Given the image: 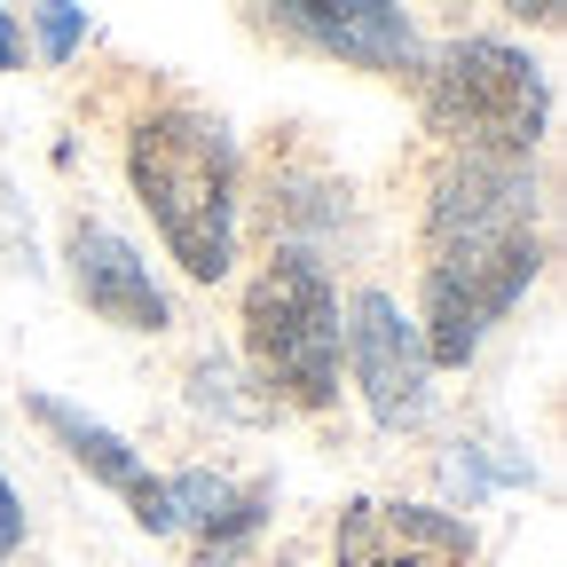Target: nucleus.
<instances>
[{"label":"nucleus","mask_w":567,"mask_h":567,"mask_svg":"<svg viewBox=\"0 0 567 567\" xmlns=\"http://www.w3.org/2000/svg\"><path fill=\"white\" fill-rule=\"evenodd\" d=\"M245 354L276 402L331 410V394H339V292L308 252H276L245 284Z\"/></svg>","instance_id":"7ed1b4c3"},{"label":"nucleus","mask_w":567,"mask_h":567,"mask_svg":"<svg viewBox=\"0 0 567 567\" xmlns=\"http://www.w3.org/2000/svg\"><path fill=\"white\" fill-rule=\"evenodd\" d=\"M32 417L48 425V434L80 457L103 488H118V496H134L142 488V457H134V442L126 434H111L103 417H87V410H71V402H55V394H32Z\"/></svg>","instance_id":"1a4fd4ad"},{"label":"nucleus","mask_w":567,"mask_h":567,"mask_svg":"<svg viewBox=\"0 0 567 567\" xmlns=\"http://www.w3.org/2000/svg\"><path fill=\"white\" fill-rule=\"evenodd\" d=\"M71 292H80L103 323H118V331H166L174 323L151 260H142L118 229H103V221L71 229Z\"/></svg>","instance_id":"6e6552de"},{"label":"nucleus","mask_w":567,"mask_h":567,"mask_svg":"<svg viewBox=\"0 0 567 567\" xmlns=\"http://www.w3.org/2000/svg\"><path fill=\"white\" fill-rule=\"evenodd\" d=\"M544 268L528 158H457L425 205V363L465 371Z\"/></svg>","instance_id":"f257e3e1"},{"label":"nucleus","mask_w":567,"mask_h":567,"mask_svg":"<svg viewBox=\"0 0 567 567\" xmlns=\"http://www.w3.org/2000/svg\"><path fill=\"white\" fill-rule=\"evenodd\" d=\"M339 347H347V371H354V386H363V402L386 434L425 425V410H434V363H425L417 316H402L394 292H354Z\"/></svg>","instance_id":"39448f33"},{"label":"nucleus","mask_w":567,"mask_h":567,"mask_svg":"<svg viewBox=\"0 0 567 567\" xmlns=\"http://www.w3.org/2000/svg\"><path fill=\"white\" fill-rule=\"evenodd\" d=\"M268 9L354 71H417V24L402 17V0H268Z\"/></svg>","instance_id":"423d86ee"},{"label":"nucleus","mask_w":567,"mask_h":567,"mask_svg":"<svg viewBox=\"0 0 567 567\" xmlns=\"http://www.w3.org/2000/svg\"><path fill=\"white\" fill-rule=\"evenodd\" d=\"M425 111L465 158H528L551 118V87L513 40H450L425 63Z\"/></svg>","instance_id":"20e7f679"},{"label":"nucleus","mask_w":567,"mask_h":567,"mask_svg":"<svg viewBox=\"0 0 567 567\" xmlns=\"http://www.w3.org/2000/svg\"><path fill=\"white\" fill-rule=\"evenodd\" d=\"M473 528L434 505H354L339 520L331 567H465Z\"/></svg>","instance_id":"0eeeda50"},{"label":"nucleus","mask_w":567,"mask_h":567,"mask_svg":"<svg viewBox=\"0 0 567 567\" xmlns=\"http://www.w3.org/2000/svg\"><path fill=\"white\" fill-rule=\"evenodd\" d=\"M505 9L528 17V24H551V17H559V0H505Z\"/></svg>","instance_id":"ddd939ff"},{"label":"nucleus","mask_w":567,"mask_h":567,"mask_svg":"<svg viewBox=\"0 0 567 567\" xmlns=\"http://www.w3.org/2000/svg\"><path fill=\"white\" fill-rule=\"evenodd\" d=\"M126 182L151 205V221L182 276L221 284L237 260V142L213 111L166 103L126 134Z\"/></svg>","instance_id":"f03ea898"},{"label":"nucleus","mask_w":567,"mask_h":567,"mask_svg":"<svg viewBox=\"0 0 567 567\" xmlns=\"http://www.w3.org/2000/svg\"><path fill=\"white\" fill-rule=\"evenodd\" d=\"M80 40H87V17L71 9V0H40V55L48 63H71Z\"/></svg>","instance_id":"9d476101"},{"label":"nucleus","mask_w":567,"mask_h":567,"mask_svg":"<svg viewBox=\"0 0 567 567\" xmlns=\"http://www.w3.org/2000/svg\"><path fill=\"white\" fill-rule=\"evenodd\" d=\"M24 544V505H17V488H9V473H0V559H9Z\"/></svg>","instance_id":"9b49d317"},{"label":"nucleus","mask_w":567,"mask_h":567,"mask_svg":"<svg viewBox=\"0 0 567 567\" xmlns=\"http://www.w3.org/2000/svg\"><path fill=\"white\" fill-rule=\"evenodd\" d=\"M17 55H24V32H17L9 9H0V71H17Z\"/></svg>","instance_id":"f8f14e48"}]
</instances>
